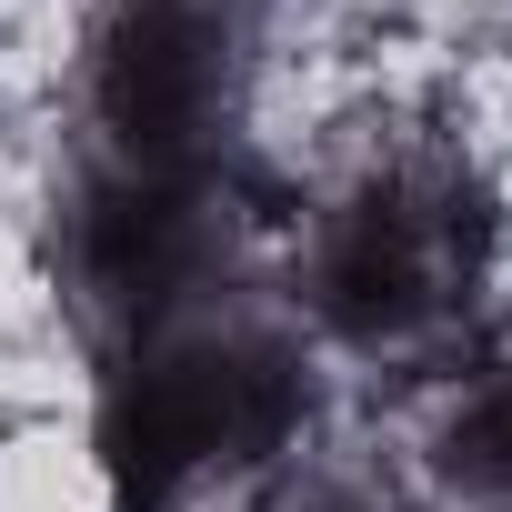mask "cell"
Listing matches in <instances>:
<instances>
[{
    "label": "cell",
    "mask_w": 512,
    "mask_h": 512,
    "mask_svg": "<svg viewBox=\"0 0 512 512\" xmlns=\"http://www.w3.org/2000/svg\"><path fill=\"white\" fill-rule=\"evenodd\" d=\"M302 422V372L282 342L262 332H221V322H161L141 332L131 372L101 402V452L131 512H161L171 492L241 472L282 452V432Z\"/></svg>",
    "instance_id": "6da1fadb"
},
{
    "label": "cell",
    "mask_w": 512,
    "mask_h": 512,
    "mask_svg": "<svg viewBox=\"0 0 512 512\" xmlns=\"http://www.w3.org/2000/svg\"><path fill=\"white\" fill-rule=\"evenodd\" d=\"M231 91V31L211 0H111L91 41V111L121 161L191 171Z\"/></svg>",
    "instance_id": "3957f363"
},
{
    "label": "cell",
    "mask_w": 512,
    "mask_h": 512,
    "mask_svg": "<svg viewBox=\"0 0 512 512\" xmlns=\"http://www.w3.org/2000/svg\"><path fill=\"white\" fill-rule=\"evenodd\" d=\"M482 272V211L442 171L362 181L312 241V302L352 342H422Z\"/></svg>",
    "instance_id": "7a4b0ae2"
},
{
    "label": "cell",
    "mask_w": 512,
    "mask_h": 512,
    "mask_svg": "<svg viewBox=\"0 0 512 512\" xmlns=\"http://www.w3.org/2000/svg\"><path fill=\"white\" fill-rule=\"evenodd\" d=\"M432 462H442L452 492H472V502H512V362L482 372V382L442 412Z\"/></svg>",
    "instance_id": "5b68a950"
},
{
    "label": "cell",
    "mask_w": 512,
    "mask_h": 512,
    "mask_svg": "<svg viewBox=\"0 0 512 512\" xmlns=\"http://www.w3.org/2000/svg\"><path fill=\"white\" fill-rule=\"evenodd\" d=\"M211 241H221V211H211V181L201 161L191 171H141V161H111L81 201V282L101 312H121L131 332H161L181 322L191 282L211 272Z\"/></svg>",
    "instance_id": "277c9868"
}]
</instances>
